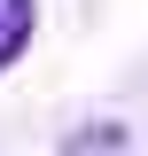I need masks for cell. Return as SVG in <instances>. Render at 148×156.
Masks as SVG:
<instances>
[{
    "label": "cell",
    "instance_id": "cell-1",
    "mask_svg": "<svg viewBox=\"0 0 148 156\" xmlns=\"http://www.w3.org/2000/svg\"><path fill=\"white\" fill-rule=\"evenodd\" d=\"M23 39H31V0H0V70L23 55Z\"/></svg>",
    "mask_w": 148,
    "mask_h": 156
},
{
    "label": "cell",
    "instance_id": "cell-2",
    "mask_svg": "<svg viewBox=\"0 0 148 156\" xmlns=\"http://www.w3.org/2000/svg\"><path fill=\"white\" fill-rule=\"evenodd\" d=\"M109 148H125V125H109V117H101V125H86V133H70V140H62V156H109Z\"/></svg>",
    "mask_w": 148,
    "mask_h": 156
}]
</instances>
